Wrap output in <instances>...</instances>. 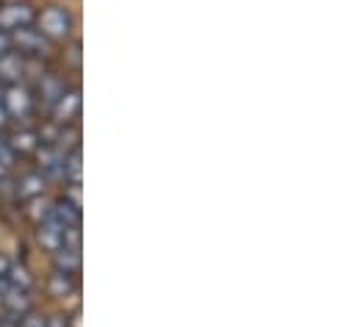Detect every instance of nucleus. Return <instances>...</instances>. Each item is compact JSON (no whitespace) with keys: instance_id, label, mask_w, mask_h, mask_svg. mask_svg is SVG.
Listing matches in <instances>:
<instances>
[{"instance_id":"obj_1","label":"nucleus","mask_w":358,"mask_h":327,"mask_svg":"<svg viewBox=\"0 0 358 327\" xmlns=\"http://www.w3.org/2000/svg\"><path fill=\"white\" fill-rule=\"evenodd\" d=\"M73 14L64 6H48L36 14L34 28L48 39V42H67L73 36Z\"/></svg>"},{"instance_id":"obj_2","label":"nucleus","mask_w":358,"mask_h":327,"mask_svg":"<svg viewBox=\"0 0 358 327\" xmlns=\"http://www.w3.org/2000/svg\"><path fill=\"white\" fill-rule=\"evenodd\" d=\"M3 103H6V114L8 119H25L36 100H34V92L25 86V83H11V86H3Z\"/></svg>"},{"instance_id":"obj_3","label":"nucleus","mask_w":358,"mask_h":327,"mask_svg":"<svg viewBox=\"0 0 358 327\" xmlns=\"http://www.w3.org/2000/svg\"><path fill=\"white\" fill-rule=\"evenodd\" d=\"M34 20H36V11L28 3L14 0V3H3L0 6V34H8L11 36L14 31L34 25Z\"/></svg>"},{"instance_id":"obj_4","label":"nucleus","mask_w":358,"mask_h":327,"mask_svg":"<svg viewBox=\"0 0 358 327\" xmlns=\"http://www.w3.org/2000/svg\"><path fill=\"white\" fill-rule=\"evenodd\" d=\"M8 39H11V50H17V53L25 56V59H39V56H45V53H48V45H50L34 25L14 31Z\"/></svg>"},{"instance_id":"obj_5","label":"nucleus","mask_w":358,"mask_h":327,"mask_svg":"<svg viewBox=\"0 0 358 327\" xmlns=\"http://www.w3.org/2000/svg\"><path fill=\"white\" fill-rule=\"evenodd\" d=\"M50 114H53L56 125L70 128L81 114V92L78 89H64V94L50 106Z\"/></svg>"},{"instance_id":"obj_6","label":"nucleus","mask_w":358,"mask_h":327,"mask_svg":"<svg viewBox=\"0 0 358 327\" xmlns=\"http://www.w3.org/2000/svg\"><path fill=\"white\" fill-rule=\"evenodd\" d=\"M0 308H3V317L20 322L25 314L34 311V300H31V291H22V289H8L0 294Z\"/></svg>"},{"instance_id":"obj_7","label":"nucleus","mask_w":358,"mask_h":327,"mask_svg":"<svg viewBox=\"0 0 358 327\" xmlns=\"http://www.w3.org/2000/svg\"><path fill=\"white\" fill-rule=\"evenodd\" d=\"M36 156H39V169L36 172H42L48 180L50 177H64V159H67L64 150H59L50 142V145H39L36 147Z\"/></svg>"},{"instance_id":"obj_8","label":"nucleus","mask_w":358,"mask_h":327,"mask_svg":"<svg viewBox=\"0 0 358 327\" xmlns=\"http://www.w3.org/2000/svg\"><path fill=\"white\" fill-rule=\"evenodd\" d=\"M64 233H67V228H62V225H59L56 219H50V217L36 225V239H39V245L45 247L50 255L64 247Z\"/></svg>"},{"instance_id":"obj_9","label":"nucleus","mask_w":358,"mask_h":327,"mask_svg":"<svg viewBox=\"0 0 358 327\" xmlns=\"http://www.w3.org/2000/svg\"><path fill=\"white\" fill-rule=\"evenodd\" d=\"M25 67H28V59L20 56L17 50L6 53L0 59V83L11 86V83H22V75H25Z\"/></svg>"},{"instance_id":"obj_10","label":"nucleus","mask_w":358,"mask_h":327,"mask_svg":"<svg viewBox=\"0 0 358 327\" xmlns=\"http://www.w3.org/2000/svg\"><path fill=\"white\" fill-rule=\"evenodd\" d=\"M50 219H56L62 228H81V205L62 197L50 205Z\"/></svg>"},{"instance_id":"obj_11","label":"nucleus","mask_w":358,"mask_h":327,"mask_svg":"<svg viewBox=\"0 0 358 327\" xmlns=\"http://www.w3.org/2000/svg\"><path fill=\"white\" fill-rule=\"evenodd\" d=\"M45 186H48V177L34 169V172H25V175L17 180V194H20L22 200H36V197L45 194Z\"/></svg>"},{"instance_id":"obj_12","label":"nucleus","mask_w":358,"mask_h":327,"mask_svg":"<svg viewBox=\"0 0 358 327\" xmlns=\"http://www.w3.org/2000/svg\"><path fill=\"white\" fill-rule=\"evenodd\" d=\"M64 81L59 78V75H53V73H48V75H42L39 78V86H36V92H34V100H45L48 106H53L62 94H64Z\"/></svg>"},{"instance_id":"obj_13","label":"nucleus","mask_w":358,"mask_h":327,"mask_svg":"<svg viewBox=\"0 0 358 327\" xmlns=\"http://www.w3.org/2000/svg\"><path fill=\"white\" fill-rule=\"evenodd\" d=\"M53 266H56V272L78 275L81 272V247H62L59 252H53Z\"/></svg>"},{"instance_id":"obj_14","label":"nucleus","mask_w":358,"mask_h":327,"mask_svg":"<svg viewBox=\"0 0 358 327\" xmlns=\"http://www.w3.org/2000/svg\"><path fill=\"white\" fill-rule=\"evenodd\" d=\"M6 142H8V147H11L14 156H22V153H36V147L42 145V136L36 131H17Z\"/></svg>"},{"instance_id":"obj_15","label":"nucleus","mask_w":358,"mask_h":327,"mask_svg":"<svg viewBox=\"0 0 358 327\" xmlns=\"http://www.w3.org/2000/svg\"><path fill=\"white\" fill-rule=\"evenodd\" d=\"M48 291H50V297H56V300L70 297V294L76 291V275H64V272H56V269H53V275L48 277Z\"/></svg>"},{"instance_id":"obj_16","label":"nucleus","mask_w":358,"mask_h":327,"mask_svg":"<svg viewBox=\"0 0 358 327\" xmlns=\"http://www.w3.org/2000/svg\"><path fill=\"white\" fill-rule=\"evenodd\" d=\"M6 283H8V289H22V291H31V289H34V275H31L25 266L11 263V269L6 272Z\"/></svg>"},{"instance_id":"obj_17","label":"nucleus","mask_w":358,"mask_h":327,"mask_svg":"<svg viewBox=\"0 0 358 327\" xmlns=\"http://www.w3.org/2000/svg\"><path fill=\"white\" fill-rule=\"evenodd\" d=\"M64 177L70 183H81V147L67 153V159H64Z\"/></svg>"},{"instance_id":"obj_18","label":"nucleus","mask_w":358,"mask_h":327,"mask_svg":"<svg viewBox=\"0 0 358 327\" xmlns=\"http://www.w3.org/2000/svg\"><path fill=\"white\" fill-rule=\"evenodd\" d=\"M17 327H48V317H39V314H25L20 322H17Z\"/></svg>"},{"instance_id":"obj_19","label":"nucleus","mask_w":358,"mask_h":327,"mask_svg":"<svg viewBox=\"0 0 358 327\" xmlns=\"http://www.w3.org/2000/svg\"><path fill=\"white\" fill-rule=\"evenodd\" d=\"M48 327H70V319L64 314H53V317H48Z\"/></svg>"},{"instance_id":"obj_20","label":"nucleus","mask_w":358,"mask_h":327,"mask_svg":"<svg viewBox=\"0 0 358 327\" xmlns=\"http://www.w3.org/2000/svg\"><path fill=\"white\" fill-rule=\"evenodd\" d=\"M6 53H11V39H8V34H0V59Z\"/></svg>"},{"instance_id":"obj_21","label":"nucleus","mask_w":358,"mask_h":327,"mask_svg":"<svg viewBox=\"0 0 358 327\" xmlns=\"http://www.w3.org/2000/svg\"><path fill=\"white\" fill-rule=\"evenodd\" d=\"M11 269V258L6 252H0V277H6V272Z\"/></svg>"},{"instance_id":"obj_22","label":"nucleus","mask_w":358,"mask_h":327,"mask_svg":"<svg viewBox=\"0 0 358 327\" xmlns=\"http://www.w3.org/2000/svg\"><path fill=\"white\" fill-rule=\"evenodd\" d=\"M8 122V114H6V103H3V86H0V128Z\"/></svg>"},{"instance_id":"obj_23","label":"nucleus","mask_w":358,"mask_h":327,"mask_svg":"<svg viewBox=\"0 0 358 327\" xmlns=\"http://www.w3.org/2000/svg\"><path fill=\"white\" fill-rule=\"evenodd\" d=\"M6 172H8V169H6V164L0 161V180H3V177H6Z\"/></svg>"}]
</instances>
